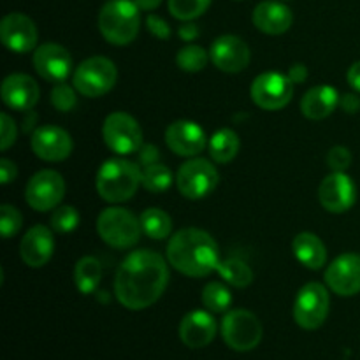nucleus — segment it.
<instances>
[{
    "label": "nucleus",
    "mask_w": 360,
    "mask_h": 360,
    "mask_svg": "<svg viewBox=\"0 0 360 360\" xmlns=\"http://www.w3.org/2000/svg\"><path fill=\"white\" fill-rule=\"evenodd\" d=\"M340 101L341 97L336 88L330 84H319L306 91L301 98V111L308 120L320 122L336 111Z\"/></svg>",
    "instance_id": "obj_24"
},
{
    "label": "nucleus",
    "mask_w": 360,
    "mask_h": 360,
    "mask_svg": "<svg viewBox=\"0 0 360 360\" xmlns=\"http://www.w3.org/2000/svg\"><path fill=\"white\" fill-rule=\"evenodd\" d=\"M76 88L69 86L65 83H56V86L51 90V104L53 108L58 109L60 112H69L76 108L77 97Z\"/></svg>",
    "instance_id": "obj_36"
},
{
    "label": "nucleus",
    "mask_w": 360,
    "mask_h": 360,
    "mask_svg": "<svg viewBox=\"0 0 360 360\" xmlns=\"http://www.w3.org/2000/svg\"><path fill=\"white\" fill-rule=\"evenodd\" d=\"M221 338L236 352H250L262 341V323L248 309H232L221 320Z\"/></svg>",
    "instance_id": "obj_7"
},
{
    "label": "nucleus",
    "mask_w": 360,
    "mask_h": 360,
    "mask_svg": "<svg viewBox=\"0 0 360 360\" xmlns=\"http://www.w3.org/2000/svg\"><path fill=\"white\" fill-rule=\"evenodd\" d=\"M104 143L112 153L132 155L143 146V129L129 112L116 111L108 115L102 125Z\"/></svg>",
    "instance_id": "obj_10"
},
{
    "label": "nucleus",
    "mask_w": 360,
    "mask_h": 360,
    "mask_svg": "<svg viewBox=\"0 0 360 360\" xmlns=\"http://www.w3.org/2000/svg\"><path fill=\"white\" fill-rule=\"evenodd\" d=\"M79 225V213L74 206H58L53 210L51 229L58 234H69Z\"/></svg>",
    "instance_id": "obj_34"
},
{
    "label": "nucleus",
    "mask_w": 360,
    "mask_h": 360,
    "mask_svg": "<svg viewBox=\"0 0 360 360\" xmlns=\"http://www.w3.org/2000/svg\"><path fill=\"white\" fill-rule=\"evenodd\" d=\"M287 76L290 77L292 83H304L308 79V69H306L304 63H294L290 67V70L287 72Z\"/></svg>",
    "instance_id": "obj_44"
},
{
    "label": "nucleus",
    "mask_w": 360,
    "mask_h": 360,
    "mask_svg": "<svg viewBox=\"0 0 360 360\" xmlns=\"http://www.w3.org/2000/svg\"><path fill=\"white\" fill-rule=\"evenodd\" d=\"M217 273L220 274V278L225 283L238 288H246L253 281L252 267L245 260L236 259V257H229V259L220 260Z\"/></svg>",
    "instance_id": "obj_28"
},
{
    "label": "nucleus",
    "mask_w": 360,
    "mask_h": 360,
    "mask_svg": "<svg viewBox=\"0 0 360 360\" xmlns=\"http://www.w3.org/2000/svg\"><path fill=\"white\" fill-rule=\"evenodd\" d=\"M169 13L179 21H193L202 16L211 6V0H169Z\"/></svg>",
    "instance_id": "obj_33"
},
{
    "label": "nucleus",
    "mask_w": 360,
    "mask_h": 360,
    "mask_svg": "<svg viewBox=\"0 0 360 360\" xmlns=\"http://www.w3.org/2000/svg\"><path fill=\"white\" fill-rule=\"evenodd\" d=\"M141 11H153L162 4V0H134Z\"/></svg>",
    "instance_id": "obj_46"
},
{
    "label": "nucleus",
    "mask_w": 360,
    "mask_h": 360,
    "mask_svg": "<svg viewBox=\"0 0 360 360\" xmlns=\"http://www.w3.org/2000/svg\"><path fill=\"white\" fill-rule=\"evenodd\" d=\"M294 257L304 267L311 271H319L327 262V250L322 239L313 232H301L292 241Z\"/></svg>",
    "instance_id": "obj_25"
},
{
    "label": "nucleus",
    "mask_w": 360,
    "mask_h": 360,
    "mask_svg": "<svg viewBox=\"0 0 360 360\" xmlns=\"http://www.w3.org/2000/svg\"><path fill=\"white\" fill-rule=\"evenodd\" d=\"M165 144L178 157L193 158L207 146V137L199 123L176 120L165 129Z\"/></svg>",
    "instance_id": "obj_17"
},
{
    "label": "nucleus",
    "mask_w": 360,
    "mask_h": 360,
    "mask_svg": "<svg viewBox=\"0 0 360 360\" xmlns=\"http://www.w3.org/2000/svg\"><path fill=\"white\" fill-rule=\"evenodd\" d=\"M202 304L211 313H225L232 304V294L221 281H211L202 290Z\"/></svg>",
    "instance_id": "obj_30"
},
{
    "label": "nucleus",
    "mask_w": 360,
    "mask_h": 360,
    "mask_svg": "<svg viewBox=\"0 0 360 360\" xmlns=\"http://www.w3.org/2000/svg\"><path fill=\"white\" fill-rule=\"evenodd\" d=\"M252 21L262 34L281 35L292 27L294 14L285 4L276 0H264L253 9Z\"/></svg>",
    "instance_id": "obj_23"
},
{
    "label": "nucleus",
    "mask_w": 360,
    "mask_h": 360,
    "mask_svg": "<svg viewBox=\"0 0 360 360\" xmlns=\"http://www.w3.org/2000/svg\"><path fill=\"white\" fill-rule=\"evenodd\" d=\"M341 109L348 115H355L360 111V97L357 94H345L340 101Z\"/></svg>",
    "instance_id": "obj_42"
},
{
    "label": "nucleus",
    "mask_w": 360,
    "mask_h": 360,
    "mask_svg": "<svg viewBox=\"0 0 360 360\" xmlns=\"http://www.w3.org/2000/svg\"><path fill=\"white\" fill-rule=\"evenodd\" d=\"M16 176V164H14L13 160H9V158H2V160H0V183H2V185H9Z\"/></svg>",
    "instance_id": "obj_41"
},
{
    "label": "nucleus",
    "mask_w": 360,
    "mask_h": 360,
    "mask_svg": "<svg viewBox=\"0 0 360 360\" xmlns=\"http://www.w3.org/2000/svg\"><path fill=\"white\" fill-rule=\"evenodd\" d=\"M16 136L18 130L14 120L7 112H2V116H0V148L4 151L9 150L16 143Z\"/></svg>",
    "instance_id": "obj_38"
},
{
    "label": "nucleus",
    "mask_w": 360,
    "mask_h": 360,
    "mask_svg": "<svg viewBox=\"0 0 360 360\" xmlns=\"http://www.w3.org/2000/svg\"><path fill=\"white\" fill-rule=\"evenodd\" d=\"M330 308L329 290L319 281L306 283L294 301V320L301 329L316 330L327 320Z\"/></svg>",
    "instance_id": "obj_8"
},
{
    "label": "nucleus",
    "mask_w": 360,
    "mask_h": 360,
    "mask_svg": "<svg viewBox=\"0 0 360 360\" xmlns=\"http://www.w3.org/2000/svg\"><path fill=\"white\" fill-rule=\"evenodd\" d=\"M172 172L171 169L165 167L164 164H153L143 167V186L151 193H162L172 185Z\"/></svg>",
    "instance_id": "obj_32"
},
{
    "label": "nucleus",
    "mask_w": 360,
    "mask_h": 360,
    "mask_svg": "<svg viewBox=\"0 0 360 360\" xmlns=\"http://www.w3.org/2000/svg\"><path fill=\"white\" fill-rule=\"evenodd\" d=\"M34 69L49 83H63L72 72V56L62 44L46 42L35 48Z\"/></svg>",
    "instance_id": "obj_18"
},
{
    "label": "nucleus",
    "mask_w": 360,
    "mask_h": 360,
    "mask_svg": "<svg viewBox=\"0 0 360 360\" xmlns=\"http://www.w3.org/2000/svg\"><path fill=\"white\" fill-rule=\"evenodd\" d=\"M169 283V267L153 250H136L120 264L115 276V295L120 304L132 311L153 306Z\"/></svg>",
    "instance_id": "obj_1"
},
{
    "label": "nucleus",
    "mask_w": 360,
    "mask_h": 360,
    "mask_svg": "<svg viewBox=\"0 0 360 360\" xmlns=\"http://www.w3.org/2000/svg\"><path fill=\"white\" fill-rule=\"evenodd\" d=\"M39 32L32 18L23 13H9L0 23V41L9 51L23 53L32 51L37 46Z\"/></svg>",
    "instance_id": "obj_19"
},
{
    "label": "nucleus",
    "mask_w": 360,
    "mask_h": 360,
    "mask_svg": "<svg viewBox=\"0 0 360 360\" xmlns=\"http://www.w3.org/2000/svg\"><path fill=\"white\" fill-rule=\"evenodd\" d=\"M347 81H348V84H350V86L357 91V94H360V60L359 62H355L354 65L348 69Z\"/></svg>",
    "instance_id": "obj_45"
},
{
    "label": "nucleus",
    "mask_w": 360,
    "mask_h": 360,
    "mask_svg": "<svg viewBox=\"0 0 360 360\" xmlns=\"http://www.w3.org/2000/svg\"><path fill=\"white\" fill-rule=\"evenodd\" d=\"M141 227L150 239H165L172 232V220L160 207H148L141 214Z\"/></svg>",
    "instance_id": "obj_29"
},
{
    "label": "nucleus",
    "mask_w": 360,
    "mask_h": 360,
    "mask_svg": "<svg viewBox=\"0 0 360 360\" xmlns=\"http://www.w3.org/2000/svg\"><path fill=\"white\" fill-rule=\"evenodd\" d=\"M21 225H23V217L20 211L11 204H4L0 207V234L4 239H11L20 232Z\"/></svg>",
    "instance_id": "obj_35"
},
{
    "label": "nucleus",
    "mask_w": 360,
    "mask_h": 360,
    "mask_svg": "<svg viewBox=\"0 0 360 360\" xmlns=\"http://www.w3.org/2000/svg\"><path fill=\"white\" fill-rule=\"evenodd\" d=\"M143 169L125 158H109L97 171L95 188L105 202L120 204L132 199L143 185Z\"/></svg>",
    "instance_id": "obj_3"
},
{
    "label": "nucleus",
    "mask_w": 360,
    "mask_h": 360,
    "mask_svg": "<svg viewBox=\"0 0 360 360\" xmlns=\"http://www.w3.org/2000/svg\"><path fill=\"white\" fill-rule=\"evenodd\" d=\"M239 148H241V141L238 134L231 129L217 130L207 143L211 160L217 164H229L234 160L236 155L239 153Z\"/></svg>",
    "instance_id": "obj_26"
},
{
    "label": "nucleus",
    "mask_w": 360,
    "mask_h": 360,
    "mask_svg": "<svg viewBox=\"0 0 360 360\" xmlns=\"http://www.w3.org/2000/svg\"><path fill=\"white\" fill-rule=\"evenodd\" d=\"M65 197V181L53 169H42L28 179L25 186V200L34 211L44 213L60 206Z\"/></svg>",
    "instance_id": "obj_11"
},
{
    "label": "nucleus",
    "mask_w": 360,
    "mask_h": 360,
    "mask_svg": "<svg viewBox=\"0 0 360 360\" xmlns=\"http://www.w3.org/2000/svg\"><path fill=\"white\" fill-rule=\"evenodd\" d=\"M137 160L143 167H148V165H153L160 162V150L153 144H143L137 151Z\"/></svg>",
    "instance_id": "obj_40"
},
{
    "label": "nucleus",
    "mask_w": 360,
    "mask_h": 360,
    "mask_svg": "<svg viewBox=\"0 0 360 360\" xmlns=\"http://www.w3.org/2000/svg\"><path fill=\"white\" fill-rule=\"evenodd\" d=\"M32 151L44 162H62L72 153V137L67 130L56 125L37 127L32 134Z\"/></svg>",
    "instance_id": "obj_14"
},
{
    "label": "nucleus",
    "mask_w": 360,
    "mask_h": 360,
    "mask_svg": "<svg viewBox=\"0 0 360 360\" xmlns=\"http://www.w3.org/2000/svg\"><path fill=\"white\" fill-rule=\"evenodd\" d=\"M146 27L148 30H150V34L155 35L157 39H160V41H167V39L171 37V27H169V23L162 16L148 14Z\"/></svg>",
    "instance_id": "obj_39"
},
{
    "label": "nucleus",
    "mask_w": 360,
    "mask_h": 360,
    "mask_svg": "<svg viewBox=\"0 0 360 360\" xmlns=\"http://www.w3.org/2000/svg\"><path fill=\"white\" fill-rule=\"evenodd\" d=\"M102 280V266L95 257H81L74 267V283L81 294H94Z\"/></svg>",
    "instance_id": "obj_27"
},
{
    "label": "nucleus",
    "mask_w": 360,
    "mask_h": 360,
    "mask_svg": "<svg viewBox=\"0 0 360 360\" xmlns=\"http://www.w3.org/2000/svg\"><path fill=\"white\" fill-rule=\"evenodd\" d=\"M97 232L111 248H132L141 239V220L125 207H105L97 218Z\"/></svg>",
    "instance_id": "obj_5"
},
{
    "label": "nucleus",
    "mask_w": 360,
    "mask_h": 360,
    "mask_svg": "<svg viewBox=\"0 0 360 360\" xmlns=\"http://www.w3.org/2000/svg\"><path fill=\"white\" fill-rule=\"evenodd\" d=\"M118 79V70L112 60L105 56H90L76 67L72 84L77 94L88 98H97L112 90Z\"/></svg>",
    "instance_id": "obj_6"
},
{
    "label": "nucleus",
    "mask_w": 360,
    "mask_h": 360,
    "mask_svg": "<svg viewBox=\"0 0 360 360\" xmlns=\"http://www.w3.org/2000/svg\"><path fill=\"white\" fill-rule=\"evenodd\" d=\"M169 264L188 278H204L218 269L220 250L213 236L188 227L171 236L165 250Z\"/></svg>",
    "instance_id": "obj_2"
},
{
    "label": "nucleus",
    "mask_w": 360,
    "mask_h": 360,
    "mask_svg": "<svg viewBox=\"0 0 360 360\" xmlns=\"http://www.w3.org/2000/svg\"><path fill=\"white\" fill-rule=\"evenodd\" d=\"M178 35L181 41L192 42L193 39L199 37V27L193 21H183L181 27L178 28Z\"/></svg>",
    "instance_id": "obj_43"
},
{
    "label": "nucleus",
    "mask_w": 360,
    "mask_h": 360,
    "mask_svg": "<svg viewBox=\"0 0 360 360\" xmlns=\"http://www.w3.org/2000/svg\"><path fill=\"white\" fill-rule=\"evenodd\" d=\"M217 320L213 319L211 311H202V309H195L183 316L179 322V340L183 345L188 348H204L214 340L217 336Z\"/></svg>",
    "instance_id": "obj_21"
},
{
    "label": "nucleus",
    "mask_w": 360,
    "mask_h": 360,
    "mask_svg": "<svg viewBox=\"0 0 360 360\" xmlns=\"http://www.w3.org/2000/svg\"><path fill=\"white\" fill-rule=\"evenodd\" d=\"M319 200L329 213H347L357 200V186L347 172H330L320 183Z\"/></svg>",
    "instance_id": "obj_13"
},
{
    "label": "nucleus",
    "mask_w": 360,
    "mask_h": 360,
    "mask_svg": "<svg viewBox=\"0 0 360 360\" xmlns=\"http://www.w3.org/2000/svg\"><path fill=\"white\" fill-rule=\"evenodd\" d=\"M0 95L7 108L16 111H32L39 102V84L27 74H9L2 81Z\"/></svg>",
    "instance_id": "obj_22"
},
{
    "label": "nucleus",
    "mask_w": 360,
    "mask_h": 360,
    "mask_svg": "<svg viewBox=\"0 0 360 360\" xmlns=\"http://www.w3.org/2000/svg\"><path fill=\"white\" fill-rule=\"evenodd\" d=\"M210 51L197 44H188L181 48L176 55V63L185 72H200L210 62Z\"/></svg>",
    "instance_id": "obj_31"
},
{
    "label": "nucleus",
    "mask_w": 360,
    "mask_h": 360,
    "mask_svg": "<svg viewBox=\"0 0 360 360\" xmlns=\"http://www.w3.org/2000/svg\"><path fill=\"white\" fill-rule=\"evenodd\" d=\"M220 181L218 169L206 158H190L178 169L176 186L185 199L199 200L210 195Z\"/></svg>",
    "instance_id": "obj_9"
},
{
    "label": "nucleus",
    "mask_w": 360,
    "mask_h": 360,
    "mask_svg": "<svg viewBox=\"0 0 360 360\" xmlns=\"http://www.w3.org/2000/svg\"><path fill=\"white\" fill-rule=\"evenodd\" d=\"M352 160L354 157L347 146H334L327 153V165L333 172H345L352 165Z\"/></svg>",
    "instance_id": "obj_37"
},
{
    "label": "nucleus",
    "mask_w": 360,
    "mask_h": 360,
    "mask_svg": "<svg viewBox=\"0 0 360 360\" xmlns=\"http://www.w3.org/2000/svg\"><path fill=\"white\" fill-rule=\"evenodd\" d=\"M326 283L334 294L352 297L360 292V255L343 253L336 257L326 269Z\"/></svg>",
    "instance_id": "obj_16"
},
{
    "label": "nucleus",
    "mask_w": 360,
    "mask_h": 360,
    "mask_svg": "<svg viewBox=\"0 0 360 360\" xmlns=\"http://www.w3.org/2000/svg\"><path fill=\"white\" fill-rule=\"evenodd\" d=\"M250 95L264 111H280L290 104L294 97V83L287 74L271 70L255 77L250 88Z\"/></svg>",
    "instance_id": "obj_12"
},
{
    "label": "nucleus",
    "mask_w": 360,
    "mask_h": 360,
    "mask_svg": "<svg viewBox=\"0 0 360 360\" xmlns=\"http://www.w3.org/2000/svg\"><path fill=\"white\" fill-rule=\"evenodd\" d=\"M139 7L134 0H108L98 13V30L112 46H127L136 41L141 30Z\"/></svg>",
    "instance_id": "obj_4"
},
{
    "label": "nucleus",
    "mask_w": 360,
    "mask_h": 360,
    "mask_svg": "<svg viewBox=\"0 0 360 360\" xmlns=\"http://www.w3.org/2000/svg\"><path fill=\"white\" fill-rule=\"evenodd\" d=\"M210 58L221 72L236 74L250 65L252 53L248 44L238 35H220L211 44Z\"/></svg>",
    "instance_id": "obj_15"
},
{
    "label": "nucleus",
    "mask_w": 360,
    "mask_h": 360,
    "mask_svg": "<svg viewBox=\"0 0 360 360\" xmlns=\"http://www.w3.org/2000/svg\"><path fill=\"white\" fill-rule=\"evenodd\" d=\"M53 252H55V236L53 229H48L46 225H34L28 229L20 243L21 260L34 269L46 266L53 257Z\"/></svg>",
    "instance_id": "obj_20"
}]
</instances>
